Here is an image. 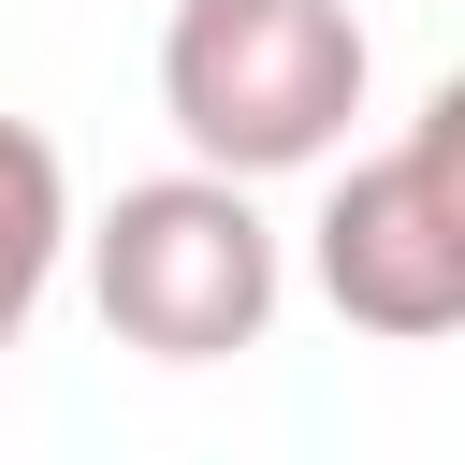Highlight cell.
I'll return each instance as SVG.
<instances>
[{
	"instance_id": "cell-5",
	"label": "cell",
	"mask_w": 465,
	"mask_h": 465,
	"mask_svg": "<svg viewBox=\"0 0 465 465\" xmlns=\"http://www.w3.org/2000/svg\"><path fill=\"white\" fill-rule=\"evenodd\" d=\"M407 160H421V174H436V203L465 218V73H436V102L407 116Z\"/></svg>"
},
{
	"instance_id": "cell-2",
	"label": "cell",
	"mask_w": 465,
	"mask_h": 465,
	"mask_svg": "<svg viewBox=\"0 0 465 465\" xmlns=\"http://www.w3.org/2000/svg\"><path fill=\"white\" fill-rule=\"evenodd\" d=\"M87 291H102V334L145 349V363H232L276 334V218L247 203V174L189 160V174H145L87 218Z\"/></svg>"
},
{
	"instance_id": "cell-3",
	"label": "cell",
	"mask_w": 465,
	"mask_h": 465,
	"mask_svg": "<svg viewBox=\"0 0 465 465\" xmlns=\"http://www.w3.org/2000/svg\"><path fill=\"white\" fill-rule=\"evenodd\" d=\"M320 291L349 334H392V349L465 334V218L436 203V174L407 145H378L320 189Z\"/></svg>"
},
{
	"instance_id": "cell-1",
	"label": "cell",
	"mask_w": 465,
	"mask_h": 465,
	"mask_svg": "<svg viewBox=\"0 0 465 465\" xmlns=\"http://www.w3.org/2000/svg\"><path fill=\"white\" fill-rule=\"evenodd\" d=\"M363 15L349 0H174L160 29V116L218 174H305L363 116Z\"/></svg>"
},
{
	"instance_id": "cell-4",
	"label": "cell",
	"mask_w": 465,
	"mask_h": 465,
	"mask_svg": "<svg viewBox=\"0 0 465 465\" xmlns=\"http://www.w3.org/2000/svg\"><path fill=\"white\" fill-rule=\"evenodd\" d=\"M58 247H73V174L29 116H0V349H29V320L58 291Z\"/></svg>"
}]
</instances>
